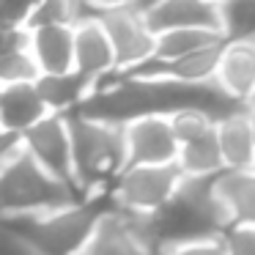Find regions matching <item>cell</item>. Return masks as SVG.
Here are the masks:
<instances>
[{
    "instance_id": "52a82bcc",
    "label": "cell",
    "mask_w": 255,
    "mask_h": 255,
    "mask_svg": "<svg viewBox=\"0 0 255 255\" xmlns=\"http://www.w3.org/2000/svg\"><path fill=\"white\" fill-rule=\"evenodd\" d=\"M22 145L55 178L80 189L77 176H74V148H72V129H69L66 113H50L47 118H41L36 127H30L22 134Z\"/></svg>"
},
{
    "instance_id": "4316f807",
    "label": "cell",
    "mask_w": 255,
    "mask_h": 255,
    "mask_svg": "<svg viewBox=\"0 0 255 255\" xmlns=\"http://www.w3.org/2000/svg\"><path fill=\"white\" fill-rule=\"evenodd\" d=\"M247 107H250V110H255V88H253V94H250V99H247Z\"/></svg>"
},
{
    "instance_id": "5b68a950",
    "label": "cell",
    "mask_w": 255,
    "mask_h": 255,
    "mask_svg": "<svg viewBox=\"0 0 255 255\" xmlns=\"http://www.w3.org/2000/svg\"><path fill=\"white\" fill-rule=\"evenodd\" d=\"M184 173L173 165H129L113 184L116 203L137 214H151L176 195Z\"/></svg>"
},
{
    "instance_id": "f1b7e54d",
    "label": "cell",
    "mask_w": 255,
    "mask_h": 255,
    "mask_svg": "<svg viewBox=\"0 0 255 255\" xmlns=\"http://www.w3.org/2000/svg\"><path fill=\"white\" fill-rule=\"evenodd\" d=\"M154 255H170V253H167V250H156Z\"/></svg>"
},
{
    "instance_id": "2e32d148",
    "label": "cell",
    "mask_w": 255,
    "mask_h": 255,
    "mask_svg": "<svg viewBox=\"0 0 255 255\" xmlns=\"http://www.w3.org/2000/svg\"><path fill=\"white\" fill-rule=\"evenodd\" d=\"M217 137H220L225 170H250L255 167V134L250 124V110L236 113L217 124Z\"/></svg>"
},
{
    "instance_id": "ba28073f",
    "label": "cell",
    "mask_w": 255,
    "mask_h": 255,
    "mask_svg": "<svg viewBox=\"0 0 255 255\" xmlns=\"http://www.w3.org/2000/svg\"><path fill=\"white\" fill-rule=\"evenodd\" d=\"M156 247L151 244L143 228V214L129 211L124 206H113L99 220L94 236L83 255H154Z\"/></svg>"
},
{
    "instance_id": "4fadbf2b",
    "label": "cell",
    "mask_w": 255,
    "mask_h": 255,
    "mask_svg": "<svg viewBox=\"0 0 255 255\" xmlns=\"http://www.w3.org/2000/svg\"><path fill=\"white\" fill-rule=\"evenodd\" d=\"M50 116V107L41 99L39 88L33 83H19V85H6L3 99H0V127L6 132L25 134L30 127Z\"/></svg>"
},
{
    "instance_id": "83f0119b",
    "label": "cell",
    "mask_w": 255,
    "mask_h": 255,
    "mask_svg": "<svg viewBox=\"0 0 255 255\" xmlns=\"http://www.w3.org/2000/svg\"><path fill=\"white\" fill-rule=\"evenodd\" d=\"M250 124H253V134H255V110H250Z\"/></svg>"
},
{
    "instance_id": "d6986e66",
    "label": "cell",
    "mask_w": 255,
    "mask_h": 255,
    "mask_svg": "<svg viewBox=\"0 0 255 255\" xmlns=\"http://www.w3.org/2000/svg\"><path fill=\"white\" fill-rule=\"evenodd\" d=\"M178 167H181L184 176H211V173L225 170L217 127L211 132H206V134H200V137L181 145V151H178Z\"/></svg>"
},
{
    "instance_id": "d4e9b609",
    "label": "cell",
    "mask_w": 255,
    "mask_h": 255,
    "mask_svg": "<svg viewBox=\"0 0 255 255\" xmlns=\"http://www.w3.org/2000/svg\"><path fill=\"white\" fill-rule=\"evenodd\" d=\"M170 255H228V247L222 239H209V242H195V244H184V247L167 250Z\"/></svg>"
},
{
    "instance_id": "3957f363",
    "label": "cell",
    "mask_w": 255,
    "mask_h": 255,
    "mask_svg": "<svg viewBox=\"0 0 255 255\" xmlns=\"http://www.w3.org/2000/svg\"><path fill=\"white\" fill-rule=\"evenodd\" d=\"M83 198L88 195L41 167L22 143L0 159V217L55 211Z\"/></svg>"
},
{
    "instance_id": "8fae6325",
    "label": "cell",
    "mask_w": 255,
    "mask_h": 255,
    "mask_svg": "<svg viewBox=\"0 0 255 255\" xmlns=\"http://www.w3.org/2000/svg\"><path fill=\"white\" fill-rule=\"evenodd\" d=\"M140 11L154 33L176 28L220 30V0H151Z\"/></svg>"
},
{
    "instance_id": "f546056e",
    "label": "cell",
    "mask_w": 255,
    "mask_h": 255,
    "mask_svg": "<svg viewBox=\"0 0 255 255\" xmlns=\"http://www.w3.org/2000/svg\"><path fill=\"white\" fill-rule=\"evenodd\" d=\"M0 99H3V85H0Z\"/></svg>"
},
{
    "instance_id": "9a60e30c",
    "label": "cell",
    "mask_w": 255,
    "mask_h": 255,
    "mask_svg": "<svg viewBox=\"0 0 255 255\" xmlns=\"http://www.w3.org/2000/svg\"><path fill=\"white\" fill-rule=\"evenodd\" d=\"M41 99L47 102L50 113H74L91 94L96 91V83L80 74L77 69L69 72H55V74H39L36 80Z\"/></svg>"
},
{
    "instance_id": "ac0fdd59",
    "label": "cell",
    "mask_w": 255,
    "mask_h": 255,
    "mask_svg": "<svg viewBox=\"0 0 255 255\" xmlns=\"http://www.w3.org/2000/svg\"><path fill=\"white\" fill-rule=\"evenodd\" d=\"M214 44H225L220 30H209V28H176V30H165L156 33V47L154 55L145 63H167V61H178L184 55H192L198 50ZM137 69V66H134Z\"/></svg>"
},
{
    "instance_id": "30bf717a",
    "label": "cell",
    "mask_w": 255,
    "mask_h": 255,
    "mask_svg": "<svg viewBox=\"0 0 255 255\" xmlns=\"http://www.w3.org/2000/svg\"><path fill=\"white\" fill-rule=\"evenodd\" d=\"M74 69L94 80L96 88L118 72V55L110 41V33L99 17L83 19L74 25Z\"/></svg>"
},
{
    "instance_id": "7c38bea8",
    "label": "cell",
    "mask_w": 255,
    "mask_h": 255,
    "mask_svg": "<svg viewBox=\"0 0 255 255\" xmlns=\"http://www.w3.org/2000/svg\"><path fill=\"white\" fill-rule=\"evenodd\" d=\"M30 55L41 74L74 69V25L47 22L30 28Z\"/></svg>"
},
{
    "instance_id": "5bb4252c",
    "label": "cell",
    "mask_w": 255,
    "mask_h": 255,
    "mask_svg": "<svg viewBox=\"0 0 255 255\" xmlns=\"http://www.w3.org/2000/svg\"><path fill=\"white\" fill-rule=\"evenodd\" d=\"M217 83L231 96L247 102L255 88V44L250 41H225L217 66Z\"/></svg>"
},
{
    "instance_id": "7a4b0ae2",
    "label": "cell",
    "mask_w": 255,
    "mask_h": 255,
    "mask_svg": "<svg viewBox=\"0 0 255 255\" xmlns=\"http://www.w3.org/2000/svg\"><path fill=\"white\" fill-rule=\"evenodd\" d=\"M113 206L116 195L113 189H105L55 211L0 217V225L39 255H83L99 220Z\"/></svg>"
},
{
    "instance_id": "277c9868",
    "label": "cell",
    "mask_w": 255,
    "mask_h": 255,
    "mask_svg": "<svg viewBox=\"0 0 255 255\" xmlns=\"http://www.w3.org/2000/svg\"><path fill=\"white\" fill-rule=\"evenodd\" d=\"M74 148V176L85 195L113 189L116 178L127 170V124H110L69 113Z\"/></svg>"
},
{
    "instance_id": "8992f818",
    "label": "cell",
    "mask_w": 255,
    "mask_h": 255,
    "mask_svg": "<svg viewBox=\"0 0 255 255\" xmlns=\"http://www.w3.org/2000/svg\"><path fill=\"white\" fill-rule=\"evenodd\" d=\"M99 22L105 25V30L110 33V41L116 47L118 55V72H132L134 66L145 63L154 55L156 47V33L148 28L143 11L137 6H116V8H105L96 14Z\"/></svg>"
},
{
    "instance_id": "484cf974",
    "label": "cell",
    "mask_w": 255,
    "mask_h": 255,
    "mask_svg": "<svg viewBox=\"0 0 255 255\" xmlns=\"http://www.w3.org/2000/svg\"><path fill=\"white\" fill-rule=\"evenodd\" d=\"M91 6H94V11H105V8H116V6H140L143 0H88Z\"/></svg>"
},
{
    "instance_id": "cb8c5ba5",
    "label": "cell",
    "mask_w": 255,
    "mask_h": 255,
    "mask_svg": "<svg viewBox=\"0 0 255 255\" xmlns=\"http://www.w3.org/2000/svg\"><path fill=\"white\" fill-rule=\"evenodd\" d=\"M30 50V28L28 25H6L0 28V55Z\"/></svg>"
},
{
    "instance_id": "6da1fadb",
    "label": "cell",
    "mask_w": 255,
    "mask_h": 255,
    "mask_svg": "<svg viewBox=\"0 0 255 255\" xmlns=\"http://www.w3.org/2000/svg\"><path fill=\"white\" fill-rule=\"evenodd\" d=\"M220 173L184 176L176 195L151 214H143V228L156 250H176L184 244L222 239L233 225L228 206L222 203Z\"/></svg>"
},
{
    "instance_id": "9c48e42d",
    "label": "cell",
    "mask_w": 255,
    "mask_h": 255,
    "mask_svg": "<svg viewBox=\"0 0 255 255\" xmlns=\"http://www.w3.org/2000/svg\"><path fill=\"white\" fill-rule=\"evenodd\" d=\"M178 143L170 116H143L127 124V167L129 165H173Z\"/></svg>"
},
{
    "instance_id": "ffe728a7",
    "label": "cell",
    "mask_w": 255,
    "mask_h": 255,
    "mask_svg": "<svg viewBox=\"0 0 255 255\" xmlns=\"http://www.w3.org/2000/svg\"><path fill=\"white\" fill-rule=\"evenodd\" d=\"M220 33L225 41L255 44V0H220Z\"/></svg>"
},
{
    "instance_id": "e0dca14e",
    "label": "cell",
    "mask_w": 255,
    "mask_h": 255,
    "mask_svg": "<svg viewBox=\"0 0 255 255\" xmlns=\"http://www.w3.org/2000/svg\"><path fill=\"white\" fill-rule=\"evenodd\" d=\"M217 189L222 203L228 206L233 225H255V167L222 170Z\"/></svg>"
},
{
    "instance_id": "7402d4cb",
    "label": "cell",
    "mask_w": 255,
    "mask_h": 255,
    "mask_svg": "<svg viewBox=\"0 0 255 255\" xmlns=\"http://www.w3.org/2000/svg\"><path fill=\"white\" fill-rule=\"evenodd\" d=\"M170 124H173V132H176L181 145L200 137V134H206V132H211L217 127V121L203 110H181L176 116H170Z\"/></svg>"
},
{
    "instance_id": "603a6c76",
    "label": "cell",
    "mask_w": 255,
    "mask_h": 255,
    "mask_svg": "<svg viewBox=\"0 0 255 255\" xmlns=\"http://www.w3.org/2000/svg\"><path fill=\"white\" fill-rule=\"evenodd\" d=\"M222 242L228 255H255V225H231Z\"/></svg>"
},
{
    "instance_id": "44dd1931",
    "label": "cell",
    "mask_w": 255,
    "mask_h": 255,
    "mask_svg": "<svg viewBox=\"0 0 255 255\" xmlns=\"http://www.w3.org/2000/svg\"><path fill=\"white\" fill-rule=\"evenodd\" d=\"M39 66H36L30 50H19V52H8L0 55V85H19V83H33L39 80Z\"/></svg>"
}]
</instances>
